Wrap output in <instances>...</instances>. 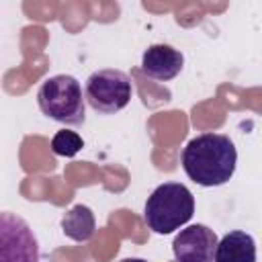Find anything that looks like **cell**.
Segmentation results:
<instances>
[{
    "mask_svg": "<svg viewBox=\"0 0 262 262\" xmlns=\"http://www.w3.org/2000/svg\"><path fill=\"white\" fill-rule=\"evenodd\" d=\"M180 164L194 184L213 188L231 180L237 164V149L223 133H201L184 145Z\"/></svg>",
    "mask_w": 262,
    "mask_h": 262,
    "instance_id": "cell-1",
    "label": "cell"
},
{
    "mask_svg": "<svg viewBox=\"0 0 262 262\" xmlns=\"http://www.w3.org/2000/svg\"><path fill=\"white\" fill-rule=\"evenodd\" d=\"M194 215V196L180 182H164L145 201L143 219L147 229L168 235L186 225Z\"/></svg>",
    "mask_w": 262,
    "mask_h": 262,
    "instance_id": "cell-2",
    "label": "cell"
},
{
    "mask_svg": "<svg viewBox=\"0 0 262 262\" xmlns=\"http://www.w3.org/2000/svg\"><path fill=\"white\" fill-rule=\"evenodd\" d=\"M86 96L80 82L70 74H57L47 78L37 90V104L49 119L78 127L86 121Z\"/></svg>",
    "mask_w": 262,
    "mask_h": 262,
    "instance_id": "cell-3",
    "label": "cell"
},
{
    "mask_svg": "<svg viewBox=\"0 0 262 262\" xmlns=\"http://www.w3.org/2000/svg\"><path fill=\"white\" fill-rule=\"evenodd\" d=\"M86 102L100 115H115L125 108L133 96L131 78L115 68L96 70L88 76L84 86Z\"/></svg>",
    "mask_w": 262,
    "mask_h": 262,
    "instance_id": "cell-4",
    "label": "cell"
},
{
    "mask_svg": "<svg viewBox=\"0 0 262 262\" xmlns=\"http://www.w3.org/2000/svg\"><path fill=\"white\" fill-rule=\"evenodd\" d=\"M0 262H39V244L29 223L10 213H0Z\"/></svg>",
    "mask_w": 262,
    "mask_h": 262,
    "instance_id": "cell-5",
    "label": "cell"
},
{
    "mask_svg": "<svg viewBox=\"0 0 262 262\" xmlns=\"http://www.w3.org/2000/svg\"><path fill=\"white\" fill-rule=\"evenodd\" d=\"M217 244V233L211 227L194 223L180 229L172 242V252L176 262H215Z\"/></svg>",
    "mask_w": 262,
    "mask_h": 262,
    "instance_id": "cell-6",
    "label": "cell"
},
{
    "mask_svg": "<svg viewBox=\"0 0 262 262\" xmlns=\"http://www.w3.org/2000/svg\"><path fill=\"white\" fill-rule=\"evenodd\" d=\"M184 68V55L180 49L166 45V43H156L149 45L143 55H141V72L158 82H168L176 78Z\"/></svg>",
    "mask_w": 262,
    "mask_h": 262,
    "instance_id": "cell-7",
    "label": "cell"
},
{
    "mask_svg": "<svg viewBox=\"0 0 262 262\" xmlns=\"http://www.w3.org/2000/svg\"><path fill=\"white\" fill-rule=\"evenodd\" d=\"M215 262H256L254 237L242 229L225 233L217 244Z\"/></svg>",
    "mask_w": 262,
    "mask_h": 262,
    "instance_id": "cell-8",
    "label": "cell"
},
{
    "mask_svg": "<svg viewBox=\"0 0 262 262\" xmlns=\"http://www.w3.org/2000/svg\"><path fill=\"white\" fill-rule=\"evenodd\" d=\"M61 231L74 242H88L96 231V219L90 207L74 205L61 217Z\"/></svg>",
    "mask_w": 262,
    "mask_h": 262,
    "instance_id": "cell-9",
    "label": "cell"
},
{
    "mask_svg": "<svg viewBox=\"0 0 262 262\" xmlns=\"http://www.w3.org/2000/svg\"><path fill=\"white\" fill-rule=\"evenodd\" d=\"M84 147L82 137L76 131L70 129H61L51 137V151L55 156H63V158H74L80 149Z\"/></svg>",
    "mask_w": 262,
    "mask_h": 262,
    "instance_id": "cell-10",
    "label": "cell"
},
{
    "mask_svg": "<svg viewBox=\"0 0 262 262\" xmlns=\"http://www.w3.org/2000/svg\"><path fill=\"white\" fill-rule=\"evenodd\" d=\"M121 262H147V260H143V258H123Z\"/></svg>",
    "mask_w": 262,
    "mask_h": 262,
    "instance_id": "cell-11",
    "label": "cell"
}]
</instances>
